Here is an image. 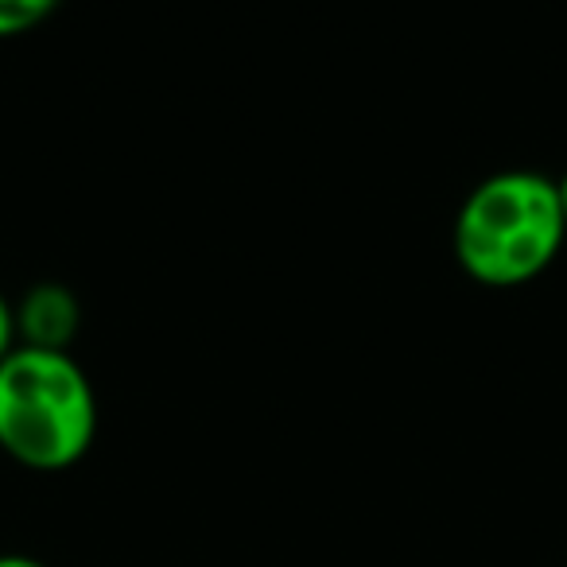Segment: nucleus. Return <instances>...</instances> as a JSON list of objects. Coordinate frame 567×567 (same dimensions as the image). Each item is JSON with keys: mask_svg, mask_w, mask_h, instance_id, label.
<instances>
[{"mask_svg": "<svg viewBox=\"0 0 567 567\" xmlns=\"http://www.w3.org/2000/svg\"><path fill=\"white\" fill-rule=\"evenodd\" d=\"M17 334L20 347L71 350V339L79 334V300L63 284H40L20 300Z\"/></svg>", "mask_w": 567, "mask_h": 567, "instance_id": "nucleus-3", "label": "nucleus"}, {"mask_svg": "<svg viewBox=\"0 0 567 567\" xmlns=\"http://www.w3.org/2000/svg\"><path fill=\"white\" fill-rule=\"evenodd\" d=\"M20 347V334H17V308H12L4 296H0V362Z\"/></svg>", "mask_w": 567, "mask_h": 567, "instance_id": "nucleus-5", "label": "nucleus"}, {"mask_svg": "<svg viewBox=\"0 0 567 567\" xmlns=\"http://www.w3.org/2000/svg\"><path fill=\"white\" fill-rule=\"evenodd\" d=\"M564 210L556 179L540 172L486 175L455 214V260L474 284H533L564 249Z\"/></svg>", "mask_w": 567, "mask_h": 567, "instance_id": "nucleus-1", "label": "nucleus"}, {"mask_svg": "<svg viewBox=\"0 0 567 567\" xmlns=\"http://www.w3.org/2000/svg\"><path fill=\"white\" fill-rule=\"evenodd\" d=\"M97 440V393L71 350L17 347L0 362V451L55 474Z\"/></svg>", "mask_w": 567, "mask_h": 567, "instance_id": "nucleus-2", "label": "nucleus"}, {"mask_svg": "<svg viewBox=\"0 0 567 567\" xmlns=\"http://www.w3.org/2000/svg\"><path fill=\"white\" fill-rule=\"evenodd\" d=\"M0 567H48V564L32 556H0Z\"/></svg>", "mask_w": 567, "mask_h": 567, "instance_id": "nucleus-6", "label": "nucleus"}, {"mask_svg": "<svg viewBox=\"0 0 567 567\" xmlns=\"http://www.w3.org/2000/svg\"><path fill=\"white\" fill-rule=\"evenodd\" d=\"M63 0H0V40H17V35L35 32L55 17Z\"/></svg>", "mask_w": 567, "mask_h": 567, "instance_id": "nucleus-4", "label": "nucleus"}, {"mask_svg": "<svg viewBox=\"0 0 567 567\" xmlns=\"http://www.w3.org/2000/svg\"><path fill=\"white\" fill-rule=\"evenodd\" d=\"M556 195H559V210H564V226H567V172L556 179Z\"/></svg>", "mask_w": 567, "mask_h": 567, "instance_id": "nucleus-7", "label": "nucleus"}]
</instances>
